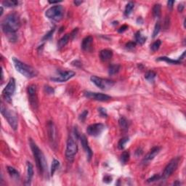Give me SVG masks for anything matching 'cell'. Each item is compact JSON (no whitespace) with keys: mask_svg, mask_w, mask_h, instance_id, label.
<instances>
[{"mask_svg":"<svg viewBox=\"0 0 186 186\" xmlns=\"http://www.w3.org/2000/svg\"><path fill=\"white\" fill-rule=\"evenodd\" d=\"M21 27L19 15L15 12L10 13L4 18L2 23V28L10 42H15L17 39L16 32Z\"/></svg>","mask_w":186,"mask_h":186,"instance_id":"6da1fadb","label":"cell"},{"mask_svg":"<svg viewBox=\"0 0 186 186\" xmlns=\"http://www.w3.org/2000/svg\"><path fill=\"white\" fill-rule=\"evenodd\" d=\"M29 141L30 146H31V148H32V153H33L34 157V160L36 161L38 171H39L40 174H44L46 172V170L47 169V161L45 157V155L43 154L42 150L39 149L37 145L34 143V141L32 139H30Z\"/></svg>","mask_w":186,"mask_h":186,"instance_id":"7a4b0ae2","label":"cell"},{"mask_svg":"<svg viewBox=\"0 0 186 186\" xmlns=\"http://www.w3.org/2000/svg\"><path fill=\"white\" fill-rule=\"evenodd\" d=\"M12 61H13L15 69L25 77L28 78V79H32V78L36 77L38 75L37 71L34 69L32 66L23 63L15 58H13Z\"/></svg>","mask_w":186,"mask_h":186,"instance_id":"3957f363","label":"cell"},{"mask_svg":"<svg viewBox=\"0 0 186 186\" xmlns=\"http://www.w3.org/2000/svg\"><path fill=\"white\" fill-rule=\"evenodd\" d=\"M1 113L3 115L4 117L7 119L8 124L10 125L12 130L15 131L17 130L18 126V118L17 113L14 111L8 108L7 106L3 104V103L1 104Z\"/></svg>","mask_w":186,"mask_h":186,"instance_id":"277c9868","label":"cell"},{"mask_svg":"<svg viewBox=\"0 0 186 186\" xmlns=\"http://www.w3.org/2000/svg\"><path fill=\"white\" fill-rule=\"evenodd\" d=\"M64 15V8L62 5H55L51 7L45 12V15L49 19L60 21Z\"/></svg>","mask_w":186,"mask_h":186,"instance_id":"5b68a950","label":"cell"},{"mask_svg":"<svg viewBox=\"0 0 186 186\" xmlns=\"http://www.w3.org/2000/svg\"><path fill=\"white\" fill-rule=\"evenodd\" d=\"M90 80L97 87L103 89V90H107V89H111L115 84V82L113 81L107 79H103V78L98 77V76H91Z\"/></svg>","mask_w":186,"mask_h":186,"instance_id":"8992f818","label":"cell"},{"mask_svg":"<svg viewBox=\"0 0 186 186\" xmlns=\"http://www.w3.org/2000/svg\"><path fill=\"white\" fill-rule=\"evenodd\" d=\"M78 151V146L74 138L71 136H69L67 140L66 150V159L69 160H71L74 158L75 155Z\"/></svg>","mask_w":186,"mask_h":186,"instance_id":"52a82bcc","label":"cell"},{"mask_svg":"<svg viewBox=\"0 0 186 186\" xmlns=\"http://www.w3.org/2000/svg\"><path fill=\"white\" fill-rule=\"evenodd\" d=\"M15 91V80L12 78L10 79L9 82L6 85L5 89L2 91V97L8 103L12 102V97L13 96Z\"/></svg>","mask_w":186,"mask_h":186,"instance_id":"ba28073f","label":"cell"},{"mask_svg":"<svg viewBox=\"0 0 186 186\" xmlns=\"http://www.w3.org/2000/svg\"><path fill=\"white\" fill-rule=\"evenodd\" d=\"M28 100L34 109H37L38 108V96H37V87L35 84H30L27 88Z\"/></svg>","mask_w":186,"mask_h":186,"instance_id":"9c48e42d","label":"cell"},{"mask_svg":"<svg viewBox=\"0 0 186 186\" xmlns=\"http://www.w3.org/2000/svg\"><path fill=\"white\" fill-rule=\"evenodd\" d=\"M179 164V158L173 159L172 160L170 161L168 164L167 165V167H165L164 170V172L162 174V178L163 179H167L176 170V169L178 167Z\"/></svg>","mask_w":186,"mask_h":186,"instance_id":"30bf717a","label":"cell"},{"mask_svg":"<svg viewBox=\"0 0 186 186\" xmlns=\"http://www.w3.org/2000/svg\"><path fill=\"white\" fill-rule=\"evenodd\" d=\"M105 130V125L101 123L91 124L86 129V132L89 135L92 137H97Z\"/></svg>","mask_w":186,"mask_h":186,"instance_id":"8fae6325","label":"cell"},{"mask_svg":"<svg viewBox=\"0 0 186 186\" xmlns=\"http://www.w3.org/2000/svg\"><path fill=\"white\" fill-rule=\"evenodd\" d=\"M75 74H76L75 72L72 71H66L60 72L57 76L51 77L50 79L55 82H65L73 77Z\"/></svg>","mask_w":186,"mask_h":186,"instance_id":"7c38bea8","label":"cell"},{"mask_svg":"<svg viewBox=\"0 0 186 186\" xmlns=\"http://www.w3.org/2000/svg\"><path fill=\"white\" fill-rule=\"evenodd\" d=\"M47 135L52 146H57V130L52 121L47 123Z\"/></svg>","mask_w":186,"mask_h":186,"instance_id":"4fadbf2b","label":"cell"},{"mask_svg":"<svg viewBox=\"0 0 186 186\" xmlns=\"http://www.w3.org/2000/svg\"><path fill=\"white\" fill-rule=\"evenodd\" d=\"M84 96L87 98L97 100V101H107V100L111 99V96L106 94H103V93H99V92H85Z\"/></svg>","mask_w":186,"mask_h":186,"instance_id":"5bb4252c","label":"cell"},{"mask_svg":"<svg viewBox=\"0 0 186 186\" xmlns=\"http://www.w3.org/2000/svg\"><path fill=\"white\" fill-rule=\"evenodd\" d=\"M79 138H80L81 143H82V147H83L85 153H86V156H87L88 161H89L91 160V159H92V149L90 148V147H89V146L87 139H86V136L84 135H81L80 137H79Z\"/></svg>","mask_w":186,"mask_h":186,"instance_id":"9a60e30c","label":"cell"},{"mask_svg":"<svg viewBox=\"0 0 186 186\" xmlns=\"http://www.w3.org/2000/svg\"><path fill=\"white\" fill-rule=\"evenodd\" d=\"M160 149L161 148H160L159 147L153 148L148 153V154L146 155V157H145L144 159H143V162L144 163V164H146V163H148L149 161H152V160L156 157V156L159 154V153L160 151Z\"/></svg>","mask_w":186,"mask_h":186,"instance_id":"2e32d148","label":"cell"},{"mask_svg":"<svg viewBox=\"0 0 186 186\" xmlns=\"http://www.w3.org/2000/svg\"><path fill=\"white\" fill-rule=\"evenodd\" d=\"M93 43V38L91 36H88L83 39L82 43V48L84 51H89L92 47Z\"/></svg>","mask_w":186,"mask_h":186,"instance_id":"e0dca14e","label":"cell"},{"mask_svg":"<svg viewBox=\"0 0 186 186\" xmlns=\"http://www.w3.org/2000/svg\"><path fill=\"white\" fill-rule=\"evenodd\" d=\"M113 57V52L110 49H103L100 52V58L103 61H108Z\"/></svg>","mask_w":186,"mask_h":186,"instance_id":"ac0fdd59","label":"cell"},{"mask_svg":"<svg viewBox=\"0 0 186 186\" xmlns=\"http://www.w3.org/2000/svg\"><path fill=\"white\" fill-rule=\"evenodd\" d=\"M34 176V167L32 163L27 162V178L26 185H29Z\"/></svg>","mask_w":186,"mask_h":186,"instance_id":"d6986e66","label":"cell"},{"mask_svg":"<svg viewBox=\"0 0 186 186\" xmlns=\"http://www.w3.org/2000/svg\"><path fill=\"white\" fill-rule=\"evenodd\" d=\"M71 39V34H67L64 35L63 37L61 38L58 42V48L59 49H62L63 47H64L68 43H69V40Z\"/></svg>","mask_w":186,"mask_h":186,"instance_id":"ffe728a7","label":"cell"},{"mask_svg":"<svg viewBox=\"0 0 186 186\" xmlns=\"http://www.w3.org/2000/svg\"><path fill=\"white\" fill-rule=\"evenodd\" d=\"M156 61H164L166 63H169V64L172 65H179L181 63V61L179 60H172L167 57H160L156 59Z\"/></svg>","mask_w":186,"mask_h":186,"instance_id":"44dd1931","label":"cell"},{"mask_svg":"<svg viewBox=\"0 0 186 186\" xmlns=\"http://www.w3.org/2000/svg\"><path fill=\"white\" fill-rule=\"evenodd\" d=\"M121 69V66L119 64H113L111 65L108 68V73L111 76L116 74L119 72Z\"/></svg>","mask_w":186,"mask_h":186,"instance_id":"7402d4cb","label":"cell"},{"mask_svg":"<svg viewBox=\"0 0 186 186\" xmlns=\"http://www.w3.org/2000/svg\"><path fill=\"white\" fill-rule=\"evenodd\" d=\"M119 124L122 130H124V131H127L128 130V121H127V120L125 118H120V119L119 121Z\"/></svg>","mask_w":186,"mask_h":186,"instance_id":"603a6c76","label":"cell"},{"mask_svg":"<svg viewBox=\"0 0 186 186\" xmlns=\"http://www.w3.org/2000/svg\"><path fill=\"white\" fill-rule=\"evenodd\" d=\"M135 41L140 45H143L146 42V37L143 36L140 32H137L135 34Z\"/></svg>","mask_w":186,"mask_h":186,"instance_id":"cb8c5ba5","label":"cell"},{"mask_svg":"<svg viewBox=\"0 0 186 186\" xmlns=\"http://www.w3.org/2000/svg\"><path fill=\"white\" fill-rule=\"evenodd\" d=\"M161 5L156 4L153 8V17L156 18H159L161 15Z\"/></svg>","mask_w":186,"mask_h":186,"instance_id":"d4e9b609","label":"cell"},{"mask_svg":"<svg viewBox=\"0 0 186 186\" xmlns=\"http://www.w3.org/2000/svg\"><path fill=\"white\" fill-rule=\"evenodd\" d=\"M8 172L9 173L10 175L14 179H19L20 174L14 167H8Z\"/></svg>","mask_w":186,"mask_h":186,"instance_id":"484cf974","label":"cell"},{"mask_svg":"<svg viewBox=\"0 0 186 186\" xmlns=\"http://www.w3.org/2000/svg\"><path fill=\"white\" fill-rule=\"evenodd\" d=\"M19 2L15 0H5L2 2L3 6L7 7V8H15V7L18 6Z\"/></svg>","mask_w":186,"mask_h":186,"instance_id":"4316f807","label":"cell"},{"mask_svg":"<svg viewBox=\"0 0 186 186\" xmlns=\"http://www.w3.org/2000/svg\"><path fill=\"white\" fill-rule=\"evenodd\" d=\"M156 76V73H155L154 71H149L145 74V78L149 82H153Z\"/></svg>","mask_w":186,"mask_h":186,"instance_id":"83f0119b","label":"cell"},{"mask_svg":"<svg viewBox=\"0 0 186 186\" xmlns=\"http://www.w3.org/2000/svg\"><path fill=\"white\" fill-rule=\"evenodd\" d=\"M130 153L128 151H124L121 155V162L123 164H126L130 160Z\"/></svg>","mask_w":186,"mask_h":186,"instance_id":"f1b7e54d","label":"cell"},{"mask_svg":"<svg viewBox=\"0 0 186 186\" xmlns=\"http://www.w3.org/2000/svg\"><path fill=\"white\" fill-rule=\"evenodd\" d=\"M134 3L132 2H129V3L126 5L125 10H124V15H125L126 17H128L129 15L131 14V12H132V10L134 9Z\"/></svg>","mask_w":186,"mask_h":186,"instance_id":"f546056e","label":"cell"},{"mask_svg":"<svg viewBox=\"0 0 186 186\" xmlns=\"http://www.w3.org/2000/svg\"><path fill=\"white\" fill-rule=\"evenodd\" d=\"M60 162L56 159H54L52 161V165H51V175H53L57 170L59 168Z\"/></svg>","mask_w":186,"mask_h":186,"instance_id":"4dcf8cb0","label":"cell"},{"mask_svg":"<svg viewBox=\"0 0 186 186\" xmlns=\"http://www.w3.org/2000/svg\"><path fill=\"white\" fill-rule=\"evenodd\" d=\"M128 141H129V137H126L121 139V140L119 141V143H118V148H119V149H120V150L124 149L126 143H127Z\"/></svg>","mask_w":186,"mask_h":186,"instance_id":"1f68e13d","label":"cell"},{"mask_svg":"<svg viewBox=\"0 0 186 186\" xmlns=\"http://www.w3.org/2000/svg\"><path fill=\"white\" fill-rule=\"evenodd\" d=\"M161 45V40H156V42H154L151 45H150V49H151L153 52H156V51H157L159 49Z\"/></svg>","mask_w":186,"mask_h":186,"instance_id":"d6a6232c","label":"cell"},{"mask_svg":"<svg viewBox=\"0 0 186 186\" xmlns=\"http://www.w3.org/2000/svg\"><path fill=\"white\" fill-rule=\"evenodd\" d=\"M160 30H161V24H160L159 22H157L156 23V25H155L154 30H153V38H155L156 36H157V35L159 34V32H160Z\"/></svg>","mask_w":186,"mask_h":186,"instance_id":"836d02e7","label":"cell"},{"mask_svg":"<svg viewBox=\"0 0 186 186\" xmlns=\"http://www.w3.org/2000/svg\"><path fill=\"white\" fill-rule=\"evenodd\" d=\"M54 32H55V28H52V30H50V31H49L47 34H46V35H45V36L43 37V39H43V41L47 40V39H50V38L52 37V34H53Z\"/></svg>","mask_w":186,"mask_h":186,"instance_id":"e575fe53","label":"cell"},{"mask_svg":"<svg viewBox=\"0 0 186 186\" xmlns=\"http://www.w3.org/2000/svg\"><path fill=\"white\" fill-rule=\"evenodd\" d=\"M88 115V111L84 110L79 116V120L82 121H84L86 119V116Z\"/></svg>","mask_w":186,"mask_h":186,"instance_id":"d590c367","label":"cell"},{"mask_svg":"<svg viewBox=\"0 0 186 186\" xmlns=\"http://www.w3.org/2000/svg\"><path fill=\"white\" fill-rule=\"evenodd\" d=\"M45 91L47 93V94H53L55 92V90L52 87L49 86H45Z\"/></svg>","mask_w":186,"mask_h":186,"instance_id":"8d00e7d4","label":"cell"},{"mask_svg":"<svg viewBox=\"0 0 186 186\" xmlns=\"http://www.w3.org/2000/svg\"><path fill=\"white\" fill-rule=\"evenodd\" d=\"M160 178H161V177H160L159 175H158V174H155V175H153V177H151L150 178L148 179V183H150V182L156 181V180H159Z\"/></svg>","mask_w":186,"mask_h":186,"instance_id":"74e56055","label":"cell"},{"mask_svg":"<svg viewBox=\"0 0 186 186\" xmlns=\"http://www.w3.org/2000/svg\"><path fill=\"white\" fill-rule=\"evenodd\" d=\"M135 46H136V42H130L126 45V47L129 49H134V48L135 47Z\"/></svg>","mask_w":186,"mask_h":186,"instance_id":"f35d334b","label":"cell"},{"mask_svg":"<svg viewBox=\"0 0 186 186\" xmlns=\"http://www.w3.org/2000/svg\"><path fill=\"white\" fill-rule=\"evenodd\" d=\"M98 111L99 113H100V114L101 115V116H103V117H107V113H106V109L103 108H100L98 109Z\"/></svg>","mask_w":186,"mask_h":186,"instance_id":"ab89813d","label":"cell"},{"mask_svg":"<svg viewBox=\"0 0 186 186\" xmlns=\"http://www.w3.org/2000/svg\"><path fill=\"white\" fill-rule=\"evenodd\" d=\"M127 29H128V26H127V25H124L118 30V32H119V33H123V32H125Z\"/></svg>","mask_w":186,"mask_h":186,"instance_id":"60d3db41","label":"cell"},{"mask_svg":"<svg viewBox=\"0 0 186 186\" xmlns=\"http://www.w3.org/2000/svg\"><path fill=\"white\" fill-rule=\"evenodd\" d=\"M103 181L106 183H109L112 181V177L110 175H106L103 178Z\"/></svg>","mask_w":186,"mask_h":186,"instance_id":"b9f144b4","label":"cell"},{"mask_svg":"<svg viewBox=\"0 0 186 186\" xmlns=\"http://www.w3.org/2000/svg\"><path fill=\"white\" fill-rule=\"evenodd\" d=\"M174 4V1H168L167 2V5H168V8L172 9L173 7V5Z\"/></svg>","mask_w":186,"mask_h":186,"instance_id":"7bdbcfd3","label":"cell"},{"mask_svg":"<svg viewBox=\"0 0 186 186\" xmlns=\"http://www.w3.org/2000/svg\"><path fill=\"white\" fill-rule=\"evenodd\" d=\"M177 9H178V11L179 12H183V9H184V6H183V4H180V5H178V8H177Z\"/></svg>","mask_w":186,"mask_h":186,"instance_id":"ee69618b","label":"cell"},{"mask_svg":"<svg viewBox=\"0 0 186 186\" xmlns=\"http://www.w3.org/2000/svg\"><path fill=\"white\" fill-rule=\"evenodd\" d=\"M82 2H83L82 1H77V0L74 1V4L76 5V6H79V5L82 3Z\"/></svg>","mask_w":186,"mask_h":186,"instance_id":"f6af8a7d","label":"cell"},{"mask_svg":"<svg viewBox=\"0 0 186 186\" xmlns=\"http://www.w3.org/2000/svg\"><path fill=\"white\" fill-rule=\"evenodd\" d=\"M59 2H60V1H49V4H56V3H59Z\"/></svg>","mask_w":186,"mask_h":186,"instance_id":"bcb514c9","label":"cell"},{"mask_svg":"<svg viewBox=\"0 0 186 186\" xmlns=\"http://www.w3.org/2000/svg\"><path fill=\"white\" fill-rule=\"evenodd\" d=\"M185 52H183V55H182V56H180V59H179V60H180V59H184V58H185Z\"/></svg>","mask_w":186,"mask_h":186,"instance_id":"7dc6e473","label":"cell"}]
</instances>
